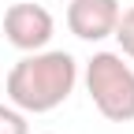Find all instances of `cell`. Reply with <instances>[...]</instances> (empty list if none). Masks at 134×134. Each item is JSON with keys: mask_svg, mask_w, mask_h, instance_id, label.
I'll return each instance as SVG.
<instances>
[{"mask_svg": "<svg viewBox=\"0 0 134 134\" xmlns=\"http://www.w3.org/2000/svg\"><path fill=\"white\" fill-rule=\"evenodd\" d=\"M4 34L15 48L34 52V48L48 45V37H52V15L41 4H11L4 15Z\"/></svg>", "mask_w": 134, "mask_h": 134, "instance_id": "3", "label": "cell"}, {"mask_svg": "<svg viewBox=\"0 0 134 134\" xmlns=\"http://www.w3.org/2000/svg\"><path fill=\"white\" fill-rule=\"evenodd\" d=\"M78 67L71 60V52H37L19 60L8 71V97L26 112H48L63 104L75 90Z\"/></svg>", "mask_w": 134, "mask_h": 134, "instance_id": "1", "label": "cell"}, {"mask_svg": "<svg viewBox=\"0 0 134 134\" xmlns=\"http://www.w3.org/2000/svg\"><path fill=\"white\" fill-rule=\"evenodd\" d=\"M119 23V0H71L67 4V26L82 41L108 37Z\"/></svg>", "mask_w": 134, "mask_h": 134, "instance_id": "4", "label": "cell"}, {"mask_svg": "<svg viewBox=\"0 0 134 134\" xmlns=\"http://www.w3.org/2000/svg\"><path fill=\"white\" fill-rule=\"evenodd\" d=\"M115 37H119V48L134 60V8H127V11H119V23H115Z\"/></svg>", "mask_w": 134, "mask_h": 134, "instance_id": "5", "label": "cell"}, {"mask_svg": "<svg viewBox=\"0 0 134 134\" xmlns=\"http://www.w3.org/2000/svg\"><path fill=\"white\" fill-rule=\"evenodd\" d=\"M86 86L97 112L112 123L134 119V71L115 52H97L86 67Z\"/></svg>", "mask_w": 134, "mask_h": 134, "instance_id": "2", "label": "cell"}, {"mask_svg": "<svg viewBox=\"0 0 134 134\" xmlns=\"http://www.w3.org/2000/svg\"><path fill=\"white\" fill-rule=\"evenodd\" d=\"M0 134H26V119H23V112L0 104Z\"/></svg>", "mask_w": 134, "mask_h": 134, "instance_id": "6", "label": "cell"}]
</instances>
